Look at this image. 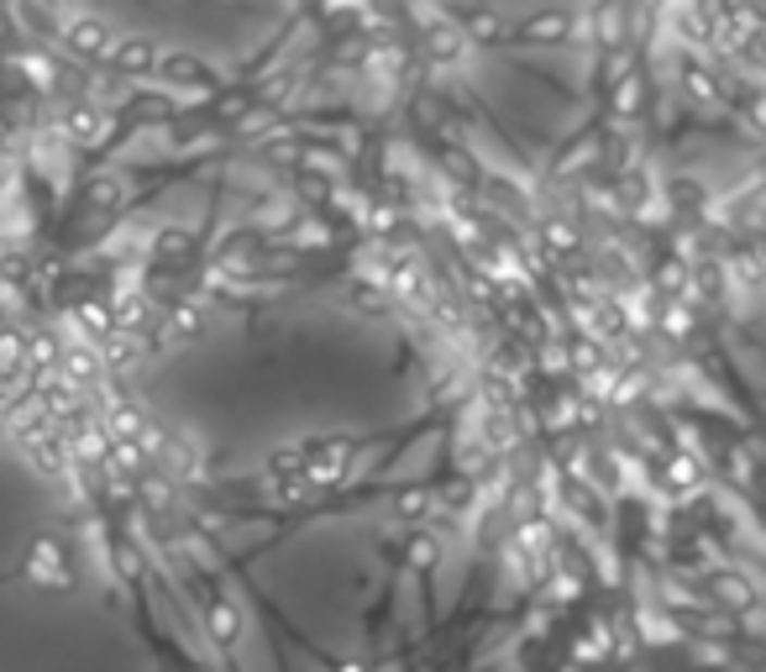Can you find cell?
<instances>
[{"mask_svg": "<svg viewBox=\"0 0 766 672\" xmlns=\"http://www.w3.org/2000/svg\"><path fill=\"white\" fill-rule=\"evenodd\" d=\"M148 363V342H137V337H111L106 347H100V368H106V379H126V374H137Z\"/></svg>", "mask_w": 766, "mask_h": 672, "instance_id": "cell-19", "label": "cell"}, {"mask_svg": "<svg viewBox=\"0 0 766 672\" xmlns=\"http://www.w3.org/2000/svg\"><path fill=\"white\" fill-rule=\"evenodd\" d=\"M651 290L667 294V300H682L688 294V258H662V268L651 273Z\"/></svg>", "mask_w": 766, "mask_h": 672, "instance_id": "cell-33", "label": "cell"}, {"mask_svg": "<svg viewBox=\"0 0 766 672\" xmlns=\"http://www.w3.org/2000/svg\"><path fill=\"white\" fill-rule=\"evenodd\" d=\"M678 85L693 106H725V85L699 53H678Z\"/></svg>", "mask_w": 766, "mask_h": 672, "instance_id": "cell-10", "label": "cell"}, {"mask_svg": "<svg viewBox=\"0 0 766 672\" xmlns=\"http://www.w3.org/2000/svg\"><path fill=\"white\" fill-rule=\"evenodd\" d=\"M442 557H446V541L436 530H410V541H405V567H410V573L431 578V573L442 567Z\"/></svg>", "mask_w": 766, "mask_h": 672, "instance_id": "cell-23", "label": "cell"}, {"mask_svg": "<svg viewBox=\"0 0 766 672\" xmlns=\"http://www.w3.org/2000/svg\"><path fill=\"white\" fill-rule=\"evenodd\" d=\"M567 342H572V352H567V368H572V374L589 379L593 368H604V342H593L589 331H578V337H567Z\"/></svg>", "mask_w": 766, "mask_h": 672, "instance_id": "cell-32", "label": "cell"}, {"mask_svg": "<svg viewBox=\"0 0 766 672\" xmlns=\"http://www.w3.org/2000/svg\"><path fill=\"white\" fill-rule=\"evenodd\" d=\"M132 494L143 499V504H148L152 515H163V510H174V484H169V478H163V473H137V478H132Z\"/></svg>", "mask_w": 766, "mask_h": 672, "instance_id": "cell-27", "label": "cell"}, {"mask_svg": "<svg viewBox=\"0 0 766 672\" xmlns=\"http://www.w3.org/2000/svg\"><path fill=\"white\" fill-rule=\"evenodd\" d=\"M189 672H215V668H189Z\"/></svg>", "mask_w": 766, "mask_h": 672, "instance_id": "cell-42", "label": "cell"}, {"mask_svg": "<svg viewBox=\"0 0 766 672\" xmlns=\"http://www.w3.org/2000/svg\"><path fill=\"white\" fill-rule=\"evenodd\" d=\"M59 379L74 389V394H89V389H100L106 383V368H100V352L95 347H63L59 352Z\"/></svg>", "mask_w": 766, "mask_h": 672, "instance_id": "cell-13", "label": "cell"}, {"mask_svg": "<svg viewBox=\"0 0 766 672\" xmlns=\"http://www.w3.org/2000/svg\"><path fill=\"white\" fill-rule=\"evenodd\" d=\"M704 604L725 610V620H736V614L756 610L762 594H756V578H751V573H740V567H714L704 578Z\"/></svg>", "mask_w": 766, "mask_h": 672, "instance_id": "cell-3", "label": "cell"}, {"mask_svg": "<svg viewBox=\"0 0 766 672\" xmlns=\"http://www.w3.org/2000/svg\"><path fill=\"white\" fill-rule=\"evenodd\" d=\"M289 190H295V200H305L316 216H321L325 205L336 200V184H331V174H325V169H316V163H299L295 174H289Z\"/></svg>", "mask_w": 766, "mask_h": 672, "instance_id": "cell-21", "label": "cell"}, {"mask_svg": "<svg viewBox=\"0 0 766 672\" xmlns=\"http://www.w3.org/2000/svg\"><path fill=\"white\" fill-rule=\"evenodd\" d=\"M242 631H247V620H242V610H236L232 599H210L206 604V642L221 646V651H232V646L242 642Z\"/></svg>", "mask_w": 766, "mask_h": 672, "instance_id": "cell-16", "label": "cell"}, {"mask_svg": "<svg viewBox=\"0 0 766 672\" xmlns=\"http://www.w3.org/2000/svg\"><path fill=\"white\" fill-rule=\"evenodd\" d=\"M163 85L174 89H200V95H215V74L195 53H158V69H152Z\"/></svg>", "mask_w": 766, "mask_h": 672, "instance_id": "cell-11", "label": "cell"}, {"mask_svg": "<svg viewBox=\"0 0 766 672\" xmlns=\"http://www.w3.org/2000/svg\"><path fill=\"white\" fill-rule=\"evenodd\" d=\"M662 489H672V494H682V489H699L704 484V463L693 457V452H672L667 463H662Z\"/></svg>", "mask_w": 766, "mask_h": 672, "instance_id": "cell-25", "label": "cell"}, {"mask_svg": "<svg viewBox=\"0 0 766 672\" xmlns=\"http://www.w3.org/2000/svg\"><path fill=\"white\" fill-rule=\"evenodd\" d=\"M11 22L27 27L32 48H53V37H63V16L59 11H42V5H11Z\"/></svg>", "mask_w": 766, "mask_h": 672, "instance_id": "cell-22", "label": "cell"}, {"mask_svg": "<svg viewBox=\"0 0 766 672\" xmlns=\"http://www.w3.org/2000/svg\"><path fill=\"white\" fill-rule=\"evenodd\" d=\"M106 63H111V80H143V74L158 69V42L143 37V32L116 37V42H111V53H106Z\"/></svg>", "mask_w": 766, "mask_h": 672, "instance_id": "cell-7", "label": "cell"}, {"mask_svg": "<svg viewBox=\"0 0 766 672\" xmlns=\"http://www.w3.org/2000/svg\"><path fill=\"white\" fill-rule=\"evenodd\" d=\"M148 253H152V268H158V273H184V268L200 258V236L184 232V227H163V232H152Z\"/></svg>", "mask_w": 766, "mask_h": 672, "instance_id": "cell-8", "label": "cell"}, {"mask_svg": "<svg viewBox=\"0 0 766 672\" xmlns=\"http://www.w3.org/2000/svg\"><path fill=\"white\" fill-rule=\"evenodd\" d=\"M667 200L672 210H708V190L699 179H667Z\"/></svg>", "mask_w": 766, "mask_h": 672, "instance_id": "cell-34", "label": "cell"}, {"mask_svg": "<svg viewBox=\"0 0 766 672\" xmlns=\"http://www.w3.org/2000/svg\"><path fill=\"white\" fill-rule=\"evenodd\" d=\"M69 326H74V342L79 347H106L111 337H116V326H111V310H106V300H74V310H69Z\"/></svg>", "mask_w": 766, "mask_h": 672, "instance_id": "cell-12", "label": "cell"}, {"mask_svg": "<svg viewBox=\"0 0 766 672\" xmlns=\"http://www.w3.org/2000/svg\"><path fill=\"white\" fill-rule=\"evenodd\" d=\"M121 111H126V117H137V121H174V117H178L174 95H158V89H143V95H132V100H126Z\"/></svg>", "mask_w": 766, "mask_h": 672, "instance_id": "cell-29", "label": "cell"}, {"mask_svg": "<svg viewBox=\"0 0 766 672\" xmlns=\"http://www.w3.org/2000/svg\"><path fill=\"white\" fill-rule=\"evenodd\" d=\"M27 578L37 588H74V567H69V547L59 536H37L27 547Z\"/></svg>", "mask_w": 766, "mask_h": 672, "instance_id": "cell-4", "label": "cell"}, {"mask_svg": "<svg viewBox=\"0 0 766 672\" xmlns=\"http://www.w3.org/2000/svg\"><path fill=\"white\" fill-rule=\"evenodd\" d=\"M394 521L410 530H425L431 521H442V504H436V489H425V484H410V489H399L394 494Z\"/></svg>", "mask_w": 766, "mask_h": 672, "instance_id": "cell-15", "label": "cell"}, {"mask_svg": "<svg viewBox=\"0 0 766 672\" xmlns=\"http://www.w3.org/2000/svg\"><path fill=\"white\" fill-rule=\"evenodd\" d=\"M347 300H353L362 316H388V310H394V300H388L383 284L368 279V273H353V279H347Z\"/></svg>", "mask_w": 766, "mask_h": 672, "instance_id": "cell-26", "label": "cell"}, {"mask_svg": "<svg viewBox=\"0 0 766 672\" xmlns=\"http://www.w3.org/2000/svg\"><path fill=\"white\" fill-rule=\"evenodd\" d=\"M336 672H368V662H357V657H347V662H336Z\"/></svg>", "mask_w": 766, "mask_h": 672, "instance_id": "cell-41", "label": "cell"}, {"mask_svg": "<svg viewBox=\"0 0 766 672\" xmlns=\"http://www.w3.org/2000/svg\"><path fill=\"white\" fill-rule=\"evenodd\" d=\"M53 132H63L74 147H106L111 137H116V117L106 111V106H95V100H69L59 111V126Z\"/></svg>", "mask_w": 766, "mask_h": 672, "instance_id": "cell-2", "label": "cell"}, {"mask_svg": "<svg viewBox=\"0 0 766 672\" xmlns=\"http://www.w3.org/2000/svg\"><path fill=\"white\" fill-rule=\"evenodd\" d=\"M572 27H578L572 11H535V16H526V22L515 27V37H520V42H567Z\"/></svg>", "mask_w": 766, "mask_h": 672, "instance_id": "cell-20", "label": "cell"}, {"mask_svg": "<svg viewBox=\"0 0 766 672\" xmlns=\"http://www.w3.org/2000/svg\"><path fill=\"white\" fill-rule=\"evenodd\" d=\"M641 100H646L641 80H635V74H625V80L615 85V117H635V111H641Z\"/></svg>", "mask_w": 766, "mask_h": 672, "instance_id": "cell-37", "label": "cell"}, {"mask_svg": "<svg viewBox=\"0 0 766 672\" xmlns=\"http://www.w3.org/2000/svg\"><path fill=\"white\" fill-rule=\"evenodd\" d=\"M446 22L457 27L462 42H483V48H499L504 37H509V16L504 11H489V5H472V11H442Z\"/></svg>", "mask_w": 766, "mask_h": 672, "instance_id": "cell-6", "label": "cell"}, {"mask_svg": "<svg viewBox=\"0 0 766 672\" xmlns=\"http://www.w3.org/2000/svg\"><path fill=\"white\" fill-rule=\"evenodd\" d=\"M106 310H111V326H116L121 337H137V331H148V321H152V305L143 300V290H116L106 300Z\"/></svg>", "mask_w": 766, "mask_h": 672, "instance_id": "cell-18", "label": "cell"}, {"mask_svg": "<svg viewBox=\"0 0 766 672\" xmlns=\"http://www.w3.org/2000/svg\"><path fill=\"white\" fill-rule=\"evenodd\" d=\"M111 567H116L121 584H137V578L148 573V562H143V552H137L132 541H116V547H111Z\"/></svg>", "mask_w": 766, "mask_h": 672, "instance_id": "cell-35", "label": "cell"}, {"mask_svg": "<svg viewBox=\"0 0 766 672\" xmlns=\"http://www.w3.org/2000/svg\"><path fill=\"white\" fill-rule=\"evenodd\" d=\"M263 478H268V484L305 478V457H299V447H273V452L263 457Z\"/></svg>", "mask_w": 766, "mask_h": 672, "instance_id": "cell-31", "label": "cell"}, {"mask_svg": "<svg viewBox=\"0 0 766 672\" xmlns=\"http://www.w3.org/2000/svg\"><path fill=\"white\" fill-rule=\"evenodd\" d=\"M535 236H541V253H552V268H557V258H578L583 253V236H578V227L567 216H541Z\"/></svg>", "mask_w": 766, "mask_h": 672, "instance_id": "cell-17", "label": "cell"}, {"mask_svg": "<svg viewBox=\"0 0 766 672\" xmlns=\"http://www.w3.org/2000/svg\"><path fill=\"white\" fill-rule=\"evenodd\" d=\"M316 494V489H310V484H305V478H289V484H273V504H279V510H295V504H305V499Z\"/></svg>", "mask_w": 766, "mask_h": 672, "instance_id": "cell-40", "label": "cell"}, {"mask_svg": "<svg viewBox=\"0 0 766 672\" xmlns=\"http://www.w3.org/2000/svg\"><path fill=\"white\" fill-rule=\"evenodd\" d=\"M22 452H27V463L42 473V478H69V468H74V457H69V447H63L59 426H53V431H42V437L22 441Z\"/></svg>", "mask_w": 766, "mask_h": 672, "instance_id": "cell-14", "label": "cell"}, {"mask_svg": "<svg viewBox=\"0 0 766 672\" xmlns=\"http://www.w3.org/2000/svg\"><path fill=\"white\" fill-rule=\"evenodd\" d=\"M85 205L95 216H116L121 205H126V184L121 174H89L85 179Z\"/></svg>", "mask_w": 766, "mask_h": 672, "instance_id": "cell-24", "label": "cell"}, {"mask_svg": "<svg viewBox=\"0 0 766 672\" xmlns=\"http://www.w3.org/2000/svg\"><path fill=\"white\" fill-rule=\"evenodd\" d=\"M299 457H305V484H310V489H331V484H342L347 468H353L357 441H347V437L299 441Z\"/></svg>", "mask_w": 766, "mask_h": 672, "instance_id": "cell-1", "label": "cell"}, {"mask_svg": "<svg viewBox=\"0 0 766 672\" xmlns=\"http://www.w3.org/2000/svg\"><path fill=\"white\" fill-rule=\"evenodd\" d=\"M399 227H405V210H399V205H388V200L368 205V232L373 236H394Z\"/></svg>", "mask_w": 766, "mask_h": 672, "instance_id": "cell-36", "label": "cell"}, {"mask_svg": "<svg viewBox=\"0 0 766 672\" xmlns=\"http://www.w3.org/2000/svg\"><path fill=\"white\" fill-rule=\"evenodd\" d=\"M258 100H252V89L236 85V89H221V95H210V121H221V126H236V121L247 117Z\"/></svg>", "mask_w": 766, "mask_h": 672, "instance_id": "cell-28", "label": "cell"}, {"mask_svg": "<svg viewBox=\"0 0 766 672\" xmlns=\"http://www.w3.org/2000/svg\"><path fill=\"white\" fill-rule=\"evenodd\" d=\"M489 200L499 205L504 216H531V200H526V190H515L509 179H499V174H483V184H478Z\"/></svg>", "mask_w": 766, "mask_h": 672, "instance_id": "cell-30", "label": "cell"}, {"mask_svg": "<svg viewBox=\"0 0 766 672\" xmlns=\"http://www.w3.org/2000/svg\"><path fill=\"white\" fill-rule=\"evenodd\" d=\"M63 48H69V59L74 63H100L111 53V42H116V32L111 22H100V16H74V22H63Z\"/></svg>", "mask_w": 766, "mask_h": 672, "instance_id": "cell-5", "label": "cell"}, {"mask_svg": "<svg viewBox=\"0 0 766 672\" xmlns=\"http://www.w3.org/2000/svg\"><path fill=\"white\" fill-rule=\"evenodd\" d=\"M662 337H693V310L682 300H667L662 310Z\"/></svg>", "mask_w": 766, "mask_h": 672, "instance_id": "cell-38", "label": "cell"}, {"mask_svg": "<svg viewBox=\"0 0 766 672\" xmlns=\"http://www.w3.org/2000/svg\"><path fill=\"white\" fill-rule=\"evenodd\" d=\"M200 337H206V310H200L195 300H184V305H174V310L158 321L152 347H195Z\"/></svg>", "mask_w": 766, "mask_h": 672, "instance_id": "cell-9", "label": "cell"}, {"mask_svg": "<svg viewBox=\"0 0 766 672\" xmlns=\"http://www.w3.org/2000/svg\"><path fill=\"white\" fill-rule=\"evenodd\" d=\"M263 163L289 169V174H295V169H299V143H295V137H284V143H263Z\"/></svg>", "mask_w": 766, "mask_h": 672, "instance_id": "cell-39", "label": "cell"}]
</instances>
